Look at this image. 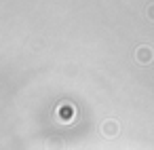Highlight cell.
Instances as JSON below:
<instances>
[{
    "instance_id": "5b68a950",
    "label": "cell",
    "mask_w": 154,
    "mask_h": 150,
    "mask_svg": "<svg viewBox=\"0 0 154 150\" xmlns=\"http://www.w3.org/2000/svg\"><path fill=\"white\" fill-rule=\"evenodd\" d=\"M146 13H148V17H150V19H152V21H154V5H150V7H148V11H146Z\"/></svg>"
},
{
    "instance_id": "6da1fadb",
    "label": "cell",
    "mask_w": 154,
    "mask_h": 150,
    "mask_svg": "<svg viewBox=\"0 0 154 150\" xmlns=\"http://www.w3.org/2000/svg\"><path fill=\"white\" fill-rule=\"evenodd\" d=\"M57 118H59L61 123H72V120L76 118V108H74L72 104L63 102V104L57 108Z\"/></svg>"
},
{
    "instance_id": "3957f363",
    "label": "cell",
    "mask_w": 154,
    "mask_h": 150,
    "mask_svg": "<svg viewBox=\"0 0 154 150\" xmlns=\"http://www.w3.org/2000/svg\"><path fill=\"white\" fill-rule=\"evenodd\" d=\"M118 131H120V125L116 123V120H103L101 123V133L106 135V137H114V135H118Z\"/></svg>"
},
{
    "instance_id": "277c9868",
    "label": "cell",
    "mask_w": 154,
    "mask_h": 150,
    "mask_svg": "<svg viewBox=\"0 0 154 150\" xmlns=\"http://www.w3.org/2000/svg\"><path fill=\"white\" fill-rule=\"evenodd\" d=\"M61 146H63V142H61L59 137H51V139L47 142V148H49V150H61Z\"/></svg>"
},
{
    "instance_id": "7a4b0ae2",
    "label": "cell",
    "mask_w": 154,
    "mask_h": 150,
    "mask_svg": "<svg viewBox=\"0 0 154 150\" xmlns=\"http://www.w3.org/2000/svg\"><path fill=\"white\" fill-rule=\"evenodd\" d=\"M135 59L139 61V64H152V59H154V49L152 47H148V45H141V47H137L135 49Z\"/></svg>"
}]
</instances>
